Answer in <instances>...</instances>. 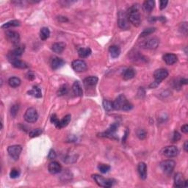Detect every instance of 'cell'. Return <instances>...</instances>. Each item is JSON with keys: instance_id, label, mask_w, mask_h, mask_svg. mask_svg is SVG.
<instances>
[{"instance_id": "obj_38", "label": "cell", "mask_w": 188, "mask_h": 188, "mask_svg": "<svg viewBox=\"0 0 188 188\" xmlns=\"http://www.w3.org/2000/svg\"><path fill=\"white\" fill-rule=\"evenodd\" d=\"M51 122L53 124L54 126H56V128L60 129V121L59 119L57 118V117L55 114L52 115L51 117Z\"/></svg>"}, {"instance_id": "obj_41", "label": "cell", "mask_w": 188, "mask_h": 188, "mask_svg": "<svg viewBox=\"0 0 188 188\" xmlns=\"http://www.w3.org/2000/svg\"><path fill=\"white\" fill-rule=\"evenodd\" d=\"M19 107L18 104H14L11 107V114L12 116L16 117V116L17 115V113H18V111H19Z\"/></svg>"}, {"instance_id": "obj_23", "label": "cell", "mask_w": 188, "mask_h": 188, "mask_svg": "<svg viewBox=\"0 0 188 188\" xmlns=\"http://www.w3.org/2000/svg\"><path fill=\"white\" fill-rule=\"evenodd\" d=\"M98 81H99V79L97 76H90L85 79L84 84L87 87H94L97 84Z\"/></svg>"}, {"instance_id": "obj_3", "label": "cell", "mask_w": 188, "mask_h": 188, "mask_svg": "<svg viewBox=\"0 0 188 188\" xmlns=\"http://www.w3.org/2000/svg\"><path fill=\"white\" fill-rule=\"evenodd\" d=\"M176 165V163L172 159H167V160L163 161L160 163V167L162 171L167 176L171 175L173 173Z\"/></svg>"}, {"instance_id": "obj_2", "label": "cell", "mask_w": 188, "mask_h": 188, "mask_svg": "<svg viewBox=\"0 0 188 188\" xmlns=\"http://www.w3.org/2000/svg\"><path fill=\"white\" fill-rule=\"evenodd\" d=\"M92 177L97 185L100 186V187L108 188L111 187L113 185V180L111 179H105L102 176L99 174L92 175Z\"/></svg>"}, {"instance_id": "obj_46", "label": "cell", "mask_w": 188, "mask_h": 188, "mask_svg": "<svg viewBox=\"0 0 188 188\" xmlns=\"http://www.w3.org/2000/svg\"><path fill=\"white\" fill-rule=\"evenodd\" d=\"M27 78L29 80L32 81V80H33L35 78V75H34L33 73L31 72V71H29V72H28L27 74Z\"/></svg>"}, {"instance_id": "obj_31", "label": "cell", "mask_w": 188, "mask_h": 188, "mask_svg": "<svg viewBox=\"0 0 188 188\" xmlns=\"http://www.w3.org/2000/svg\"><path fill=\"white\" fill-rule=\"evenodd\" d=\"M8 84L11 88H17L21 85V80L16 76L11 77L8 80Z\"/></svg>"}, {"instance_id": "obj_37", "label": "cell", "mask_w": 188, "mask_h": 188, "mask_svg": "<svg viewBox=\"0 0 188 188\" xmlns=\"http://www.w3.org/2000/svg\"><path fill=\"white\" fill-rule=\"evenodd\" d=\"M68 86L66 85H62L60 88H59V90H58L57 91V95L59 96H64V95H66L68 93Z\"/></svg>"}, {"instance_id": "obj_39", "label": "cell", "mask_w": 188, "mask_h": 188, "mask_svg": "<svg viewBox=\"0 0 188 188\" xmlns=\"http://www.w3.org/2000/svg\"><path fill=\"white\" fill-rule=\"evenodd\" d=\"M137 136L138 137V138L140 139V140H143V139H145L147 136L146 131L144 130V129H138V130L137 131Z\"/></svg>"}, {"instance_id": "obj_20", "label": "cell", "mask_w": 188, "mask_h": 188, "mask_svg": "<svg viewBox=\"0 0 188 188\" xmlns=\"http://www.w3.org/2000/svg\"><path fill=\"white\" fill-rule=\"evenodd\" d=\"M159 44V40L157 39V38H151L147 40L145 44V46L147 48H149V49H155L158 47Z\"/></svg>"}, {"instance_id": "obj_7", "label": "cell", "mask_w": 188, "mask_h": 188, "mask_svg": "<svg viewBox=\"0 0 188 188\" xmlns=\"http://www.w3.org/2000/svg\"><path fill=\"white\" fill-rule=\"evenodd\" d=\"M167 76H168V71L165 68H159V69L155 71L154 73V81L159 84H160L162 81L166 79Z\"/></svg>"}, {"instance_id": "obj_44", "label": "cell", "mask_w": 188, "mask_h": 188, "mask_svg": "<svg viewBox=\"0 0 188 188\" xmlns=\"http://www.w3.org/2000/svg\"><path fill=\"white\" fill-rule=\"evenodd\" d=\"M167 3H168V1H167V0H161V1L159 2V4H160V5H159V8H160V10L165 9V8L166 7Z\"/></svg>"}, {"instance_id": "obj_19", "label": "cell", "mask_w": 188, "mask_h": 188, "mask_svg": "<svg viewBox=\"0 0 188 188\" xmlns=\"http://www.w3.org/2000/svg\"><path fill=\"white\" fill-rule=\"evenodd\" d=\"M138 173L141 179L145 180L147 178V166L145 163H140L138 165Z\"/></svg>"}, {"instance_id": "obj_35", "label": "cell", "mask_w": 188, "mask_h": 188, "mask_svg": "<svg viewBox=\"0 0 188 188\" xmlns=\"http://www.w3.org/2000/svg\"><path fill=\"white\" fill-rule=\"evenodd\" d=\"M110 166L109 165L107 164H99L98 165V169L101 173H108L109 171L110 170Z\"/></svg>"}, {"instance_id": "obj_27", "label": "cell", "mask_w": 188, "mask_h": 188, "mask_svg": "<svg viewBox=\"0 0 188 188\" xmlns=\"http://www.w3.org/2000/svg\"><path fill=\"white\" fill-rule=\"evenodd\" d=\"M72 90L74 94L76 95V96H82L83 94V91H82V88L81 87L80 84L79 83V82H75L73 84L72 86Z\"/></svg>"}, {"instance_id": "obj_16", "label": "cell", "mask_w": 188, "mask_h": 188, "mask_svg": "<svg viewBox=\"0 0 188 188\" xmlns=\"http://www.w3.org/2000/svg\"><path fill=\"white\" fill-rule=\"evenodd\" d=\"M51 67L53 70H57L58 68H61L65 65V61L61 58L57 57H53L50 61Z\"/></svg>"}, {"instance_id": "obj_11", "label": "cell", "mask_w": 188, "mask_h": 188, "mask_svg": "<svg viewBox=\"0 0 188 188\" xmlns=\"http://www.w3.org/2000/svg\"><path fill=\"white\" fill-rule=\"evenodd\" d=\"M179 150L174 145H169V146L165 147L163 150V154L165 157H168V158H172L175 157L178 155Z\"/></svg>"}, {"instance_id": "obj_34", "label": "cell", "mask_w": 188, "mask_h": 188, "mask_svg": "<svg viewBox=\"0 0 188 188\" xmlns=\"http://www.w3.org/2000/svg\"><path fill=\"white\" fill-rule=\"evenodd\" d=\"M155 31H156V28L154 27H150V28H148V29H145L141 32L140 37L142 38V37H145V36H148L149 35H151V34L154 33Z\"/></svg>"}, {"instance_id": "obj_6", "label": "cell", "mask_w": 188, "mask_h": 188, "mask_svg": "<svg viewBox=\"0 0 188 188\" xmlns=\"http://www.w3.org/2000/svg\"><path fill=\"white\" fill-rule=\"evenodd\" d=\"M22 151V147L20 145H11L7 148L8 154L11 158H13L15 160L19 159L20 154H21Z\"/></svg>"}, {"instance_id": "obj_42", "label": "cell", "mask_w": 188, "mask_h": 188, "mask_svg": "<svg viewBox=\"0 0 188 188\" xmlns=\"http://www.w3.org/2000/svg\"><path fill=\"white\" fill-rule=\"evenodd\" d=\"M179 30H180V31L182 32L183 34H185V35H187V22H185V23H182L181 24V27L179 28Z\"/></svg>"}, {"instance_id": "obj_10", "label": "cell", "mask_w": 188, "mask_h": 188, "mask_svg": "<svg viewBox=\"0 0 188 188\" xmlns=\"http://www.w3.org/2000/svg\"><path fill=\"white\" fill-rule=\"evenodd\" d=\"M6 38H7V39L9 40L11 43L13 44V45H19V43L20 41V35L17 32L12 31V30L7 31L6 32Z\"/></svg>"}, {"instance_id": "obj_50", "label": "cell", "mask_w": 188, "mask_h": 188, "mask_svg": "<svg viewBox=\"0 0 188 188\" xmlns=\"http://www.w3.org/2000/svg\"><path fill=\"white\" fill-rule=\"evenodd\" d=\"M128 134H129V131L126 130V133H125V136H124V138H123V142H125V140H126L127 136H128Z\"/></svg>"}, {"instance_id": "obj_33", "label": "cell", "mask_w": 188, "mask_h": 188, "mask_svg": "<svg viewBox=\"0 0 188 188\" xmlns=\"http://www.w3.org/2000/svg\"><path fill=\"white\" fill-rule=\"evenodd\" d=\"M103 107H104V109L108 112H110V111H112L114 110L113 108V104L112 102H110V101L104 99L103 101Z\"/></svg>"}, {"instance_id": "obj_21", "label": "cell", "mask_w": 188, "mask_h": 188, "mask_svg": "<svg viewBox=\"0 0 188 188\" xmlns=\"http://www.w3.org/2000/svg\"><path fill=\"white\" fill-rule=\"evenodd\" d=\"M65 48H66V44L62 42H57V43H54L52 46V50L57 54H61L64 51Z\"/></svg>"}, {"instance_id": "obj_9", "label": "cell", "mask_w": 188, "mask_h": 188, "mask_svg": "<svg viewBox=\"0 0 188 188\" xmlns=\"http://www.w3.org/2000/svg\"><path fill=\"white\" fill-rule=\"evenodd\" d=\"M72 68L76 72H83L87 69L86 62L82 60H75L71 63Z\"/></svg>"}, {"instance_id": "obj_45", "label": "cell", "mask_w": 188, "mask_h": 188, "mask_svg": "<svg viewBox=\"0 0 188 188\" xmlns=\"http://www.w3.org/2000/svg\"><path fill=\"white\" fill-rule=\"evenodd\" d=\"M56 157V153L55 151H54L53 149H51L49 151V153H48V158L49 159H54Z\"/></svg>"}, {"instance_id": "obj_43", "label": "cell", "mask_w": 188, "mask_h": 188, "mask_svg": "<svg viewBox=\"0 0 188 188\" xmlns=\"http://www.w3.org/2000/svg\"><path fill=\"white\" fill-rule=\"evenodd\" d=\"M181 139V135L180 133L177 131H175L173 135V142H177Z\"/></svg>"}, {"instance_id": "obj_47", "label": "cell", "mask_w": 188, "mask_h": 188, "mask_svg": "<svg viewBox=\"0 0 188 188\" xmlns=\"http://www.w3.org/2000/svg\"><path fill=\"white\" fill-rule=\"evenodd\" d=\"M181 131H182L183 133H185V134L188 133V125L187 124L183 125V126H181Z\"/></svg>"}, {"instance_id": "obj_17", "label": "cell", "mask_w": 188, "mask_h": 188, "mask_svg": "<svg viewBox=\"0 0 188 188\" xmlns=\"http://www.w3.org/2000/svg\"><path fill=\"white\" fill-rule=\"evenodd\" d=\"M163 60L167 65H173L177 62V56L173 53H167L163 55Z\"/></svg>"}, {"instance_id": "obj_36", "label": "cell", "mask_w": 188, "mask_h": 188, "mask_svg": "<svg viewBox=\"0 0 188 188\" xmlns=\"http://www.w3.org/2000/svg\"><path fill=\"white\" fill-rule=\"evenodd\" d=\"M42 133H43L42 129H32V130L30 131L29 133V135L30 137H35L40 136Z\"/></svg>"}, {"instance_id": "obj_24", "label": "cell", "mask_w": 188, "mask_h": 188, "mask_svg": "<svg viewBox=\"0 0 188 188\" xmlns=\"http://www.w3.org/2000/svg\"><path fill=\"white\" fill-rule=\"evenodd\" d=\"M135 76V71L132 68H127L123 73V78L124 80H132Z\"/></svg>"}, {"instance_id": "obj_15", "label": "cell", "mask_w": 188, "mask_h": 188, "mask_svg": "<svg viewBox=\"0 0 188 188\" xmlns=\"http://www.w3.org/2000/svg\"><path fill=\"white\" fill-rule=\"evenodd\" d=\"M8 60H9V61L11 62L12 66H13V67H15V68H22V69H24V68H27L28 67L27 64L25 62H24V61H22V60H19V58L8 57Z\"/></svg>"}, {"instance_id": "obj_4", "label": "cell", "mask_w": 188, "mask_h": 188, "mask_svg": "<svg viewBox=\"0 0 188 188\" xmlns=\"http://www.w3.org/2000/svg\"><path fill=\"white\" fill-rule=\"evenodd\" d=\"M24 120L28 123H35L38 118V114L37 110L35 108H30L27 109L24 116Z\"/></svg>"}, {"instance_id": "obj_25", "label": "cell", "mask_w": 188, "mask_h": 188, "mask_svg": "<svg viewBox=\"0 0 188 188\" xmlns=\"http://www.w3.org/2000/svg\"><path fill=\"white\" fill-rule=\"evenodd\" d=\"M91 52H92L91 49L88 47L80 48H79V50H78L79 56H80V57L82 58V59L88 57L91 54Z\"/></svg>"}, {"instance_id": "obj_28", "label": "cell", "mask_w": 188, "mask_h": 188, "mask_svg": "<svg viewBox=\"0 0 188 188\" xmlns=\"http://www.w3.org/2000/svg\"><path fill=\"white\" fill-rule=\"evenodd\" d=\"M20 21L19 20H12V21H10L7 22V23L4 24L3 25H2V29H8V28L11 27H19L20 26Z\"/></svg>"}, {"instance_id": "obj_13", "label": "cell", "mask_w": 188, "mask_h": 188, "mask_svg": "<svg viewBox=\"0 0 188 188\" xmlns=\"http://www.w3.org/2000/svg\"><path fill=\"white\" fill-rule=\"evenodd\" d=\"M117 129H118V125L116 124H113L109 127V129L106 132L99 134L100 137H110V138H114L115 133L116 132Z\"/></svg>"}, {"instance_id": "obj_29", "label": "cell", "mask_w": 188, "mask_h": 188, "mask_svg": "<svg viewBox=\"0 0 188 188\" xmlns=\"http://www.w3.org/2000/svg\"><path fill=\"white\" fill-rule=\"evenodd\" d=\"M50 36V30L48 27H42L40 31V38L42 40H46Z\"/></svg>"}, {"instance_id": "obj_26", "label": "cell", "mask_w": 188, "mask_h": 188, "mask_svg": "<svg viewBox=\"0 0 188 188\" xmlns=\"http://www.w3.org/2000/svg\"><path fill=\"white\" fill-rule=\"evenodd\" d=\"M109 52H110V55L112 58H117L121 54V48L118 46H111L109 48Z\"/></svg>"}, {"instance_id": "obj_22", "label": "cell", "mask_w": 188, "mask_h": 188, "mask_svg": "<svg viewBox=\"0 0 188 188\" xmlns=\"http://www.w3.org/2000/svg\"><path fill=\"white\" fill-rule=\"evenodd\" d=\"M154 1H153V0H147V1L144 2V3H143V11H144L145 13H151L154 10Z\"/></svg>"}, {"instance_id": "obj_5", "label": "cell", "mask_w": 188, "mask_h": 188, "mask_svg": "<svg viewBox=\"0 0 188 188\" xmlns=\"http://www.w3.org/2000/svg\"><path fill=\"white\" fill-rule=\"evenodd\" d=\"M118 27L122 30L129 29L130 26H129V21L128 20V18H127L126 13L121 11L120 13H118Z\"/></svg>"}, {"instance_id": "obj_30", "label": "cell", "mask_w": 188, "mask_h": 188, "mask_svg": "<svg viewBox=\"0 0 188 188\" xmlns=\"http://www.w3.org/2000/svg\"><path fill=\"white\" fill-rule=\"evenodd\" d=\"M28 94H29V95H31V96L35 97V98H40V97L42 96L41 90H40V88L38 86H33L32 90L28 91Z\"/></svg>"}, {"instance_id": "obj_18", "label": "cell", "mask_w": 188, "mask_h": 188, "mask_svg": "<svg viewBox=\"0 0 188 188\" xmlns=\"http://www.w3.org/2000/svg\"><path fill=\"white\" fill-rule=\"evenodd\" d=\"M185 179L182 173H177L174 177V187H182L185 185Z\"/></svg>"}, {"instance_id": "obj_48", "label": "cell", "mask_w": 188, "mask_h": 188, "mask_svg": "<svg viewBox=\"0 0 188 188\" xmlns=\"http://www.w3.org/2000/svg\"><path fill=\"white\" fill-rule=\"evenodd\" d=\"M180 84H181V85H187V79H185V78H183V79H181L180 80Z\"/></svg>"}, {"instance_id": "obj_49", "label": "cell", "mask_w": 188, "mask_h": 188, "mask_svg": "<svg viewBox=\"0 0 188 188\" xmlns=\"http://www.w3.org/2000/svg\"><path fill=\"white\" fill-rule=\"evenodd\" d=\"M184 150H185L186 152L188 151V141L186 140L185 144H184Z\"/></svg>"}, {"instance_id": "obj_1", "label": "cell", "mask_w": 188, "mask_h": 188, "mask_svg": "<svg viewBox=\"0 0 188 188\" xmlns=\"http://www.w3.org/2000/svg\"><path fill=\"white\" fill-rule=\"evenodd\" d=\"M126 15L129 23L133 24L135 27H138L140 25L141 23V19L138 5H134L129 7Z\"/></svg>"}, {"instance_id": "obj_8", "label": "cell", "mask_w": 188, "mask_h": 188, "mask_svg": "<svg viewBox=\"0 0 188 188\" xmlns=\"http://www.w3.org/2000/svg\"><path fill=\"white\" fill-rule=\"evenodd\" d=\"M127 102H128V101H127L126 96L121 94L117 97L114 102H112L113 108L116 110H122L123 108Z\"/></svg>"}, {"instance_id": "obj_14", "label": "cell", "mask_w": 188, "mask_h": 188, "mask_svg": "<svg viewBox=\"0 0 188 188\" xmlns=\"http://www.w3.org/2000/svg\"><path fill=\"white\" fill-rule=\"evenodd\" d=\"M48 170L50 173L52 174H57L61 172L62 171V166L59 163L56 161H53L48 164Z\"/></svg>"}, {"instance_id": "obj_32", "label": "cell", "mask_w": 188, "mask_h": 188, "mask_svg": "<svg viewBox=\"0 0 188 188\" xmlns=\"http://www.w3.org/2000/svg\"><path fill=\"white\" fill-rule=\"evenodd\" d=\"M71 119V115H66V116L63 117V118L62 120L60 121V129L64 128V127H66L69 124Z\"/></svg>"}, {"instance_id": "obj_40", "label": "cell", "mask_w": 188, "mask_h": 188, "mask_svg": "<svg viewBox=\"0 0 188 188\" xmlns=\"http://www.w3.org/2000/svg\"><path fill=\"white\" fill-rule=\"evenodd\" d=\"M20 176V171L19 169L13 168L11 170V173H10V177L11 179H16Z\"/></svg>"}, {"instance_id": "obj_12", "label": "cell", "mask_w": 188, "mask_h": 188, "mask_svg": "<svg viewBox=\"0 0 188 188\" xmlns=\"http://www.w3.org/2000/svg\"><path fill=\"white\" fill-rule=\"evenodd\" d=\"M24 49L25 47L23 45H18L16 46L15 48H13L11 52H9L8 54L7 57H16L19 58V57L22 55V54L24 53Z\"/></svg>"}]
</instances>
